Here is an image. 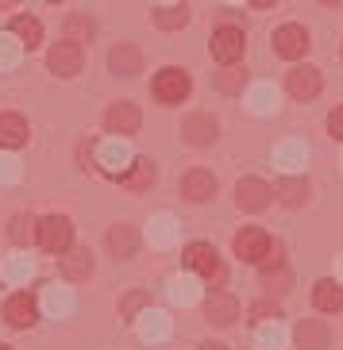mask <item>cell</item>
Returning <instances> with one entry per match:
<instances>
[{
    "label": "cell",
    "mask_w": 343,
    "mask_h": 350,
    "mask_svg": "<svg viewBox=\"0 0 343 350\" xmlns=\"http://www.w3.org/2000/svg\"><path fill=\"white\" fill-rule=\"evenodd\" d=\"M12 35H20L27 51L42 42V27H39V20H31V16H16V20H12Z\"/></svg>",
    "instance_id": "cell-25"
},
{
    "label": "cell",
    "mask_w": 343,
    "mask_h": 350,
    "mask_svg": "<svg viewBox=\"0 0 343 350\" xmlns=\"http://www.w3.org/2000/svg\"><path fill=\"white\" fill-rule=\"evenodd\" d=\"M328 131H332L335 139H343V104H340V108H335L332 116H328Z\"/></svg>",
    "instance_id": "cell-28"
},
{
    "label": "cell",
    "mask_w": 343,
    "mask_h": 350,
    "mask_svg": "<svg viewBox=\"0 0 343 350\" xmlns=\"http://www.w3.org/2000/svg\"><path fill=\"white\" fill-rule=\"evenodd\" d=\"M181 135H186V143H193V146H208L216 139V120L208 112H193L186 124H181Z\"/></svg>",
    "instance_id": "cell-15"
},
{
    "label": "cell",
    "mask_w": 343,
    "mask_h": 350,
    "mask_svg": "<svg viewBox=\"0 0 343 350\" xmlns=\"http://www.w3.org/2000/svg\"><path fill=\"white\" fill-rule=\"evenodd\" d=\"M212 193H216V177L208 174V170H189V174L181 177V196H186V200H193V204L208 200Z\"/></svg>",
    "instance_id": "cell-14"
},
{
    "label": "cell",
    "mask_w": 343,
    "mask_h": 350,
    "mask_svg": "<svg viewBox=\"0 0 343 350\" xmlns=\"http://www.w3.org/2000/svg\"><path fill=\"white\" fill-rule=\"evenodd\" d=\"M270 235L262 231V227H243L240 235H236V254L243 258V262H255V266H262L266 262V254H270Z\"/></svg>",
    "instance_id": "cell-5"
},
{
    "label": "cell",
    "mask_w": 343,
    "mask_h": 350,
    "mask_svg": "<svg viewBox=\"0 0 343 350\" xmlns=\"http://www.w3.org/2000/svg\"><path fill=\"white\" fill-rule=\"evenodd\" d=\"M155 23L162 27V31H181L189 23V8L186 4H170V8H158L155 12Z\"/></svg>",
    "instance_id": "cell-24"
},
{
    "label": "cell",
    "mask_w": 343,
    "mask_h": 350,
    "mask_svg": "<svg viewBox=\"0 0 343 350\" xmlns=\"http://www.w3.org/2000/svg\"><path fill=\"white\" fill-rule=\"evenodd\" d=\"M270 185L266 181H259V177H243L240 185H236V200H240V208H247V212H262V208L270 204Z\"/></svg>",
    "instance_id": "cell-10"
},
{
    "label": "cell",
    "mask_w": 343,
    "mask_h": 350,
    "mask_svg": "<svg viewBox=\"0 0 343 350\" xmlns=\"http://www.w3.org/2000/svg\"><path fill=\"white\" fill-rule=\"evenodd\" d=\"M205 316L208 323H216V327H228L231 319L240 316V300L231 297V293H224V288H212L205 300Z\"/></svg>",
    "instance_id": "cell-8"
},
{
    "label": "cell",
    "mask_w": 343,
    "mask_h": 350,
    "mask_svg": "<svg viewBox=\"0 0 343 350\" xmlns=\"http://www.w3.org/2000/svg\"><path fill=\"white\" fill-rule=\"evenodd\" d=\"M27 143V120H23L20 112H4L0 116V146H8V150H16V146Z\"/></svg>",
    "instance_id": "cell-19"
},
{
    "label": "cell",
    "mask_w": 343,
    "mask_h": 350,
    "mask_svg": "<svg viewBox=\"0 0 343 350\" xmlns=\"http://www.w3.org/2000/svg\"><path fill=\"white\" fill-rule=\"evenodd\" d=\"M39 247L51 250V254H70V247H73V224L66 216L39 219Z\"/></svg>",
    "instance_id": "cell-1"
},
{
    "label": "cell",
    "mask_w": 343,
    "mask_h": 350,
    "mask_svg": "<svg viewBox=\"0 0 343 350\" xmlns=\"http://www.w3.org/2000/svg\"><path fill=\"white\" fill-rule=\"evenodd\" d=\"M274 196H278L281 204L297 208V204H305V196H309V181H305V177H281L278 185H274Z\"/></svg>",
    "instance_id": "cell-21"
},
{
    "label": "cell",
    "mask_w": 343,
    "mask_h": 350,
    "mask_svg": "<svg viewBox=\"0 0 343 350\" xmlns=\"http://www.w3.org/2000/svg\"><path fill=\"white\" fill-rule=\"evenodd\" d=\"M216 89L220 93H240L243 89V73L236 70V66H224V70L216 73Z\"/></svg>",
    "instance_id": "cell-27"
},
{
    "label": "cell",
    "mask_w": 343,
    "mask_h": 350,
    "mask_svg": "<svg viewBox=\"0 0 343 350\" xmlns=\"http://www.w3.org/2000/svg\"><path fill=\"white\" fill-rule=\"evenodd\" d=\"M312 304L320 312H343V285L332 278H324L312 285Z\"/></svg>",
    "instance_id": "cell-18"
},
{
    "label": "cell",
    "mask_w": 343,
    "mask_h": 350,
    "mask_svg": "<svg viewBox=\"0 0 343 350\" xmlns=\"http://www.w3.org/2000/svg\"><path fill=\"white\" fill-rule=\"evenodd\" d=\"M293 339H297V347H301V350H328L332 331H328L324 319H301L297 331H293Z\"/></svg>",
    "instance_id": "cell-12"
},
{
    "label": "cell",
    "mask_w": 343,
    "mask_h": 350,
    "mask_svg": "<svg viewBox=\"0 0 343 350\" xmlns=\"http://www.w3.org/2000/svg\"><path fill=\"white\" fill-rule=\"evenodd\" d=\"M186 266L193 269V273H201L205 281H212V285L224 281V262H220V254L208 247V243H189L186 247Z\"/></svg>",
    "instance_id": "cell-2"
},
{
    "label": "cell",
    "mask_w": 343,
    "mask_h": 350,
    "mask_svg": "<svg viewBox=\"0 0 343 350\" xmlns=\"http://www.w3.org/2000/svg\"><path fill=\"white\" fill-rule=\"evenodd\" d=\"M155 177H158L155 162H151V158H136V162H131V170H127V174L120 177V185L131 189V193H143V189L155 185Z\"/></svg>",
    "instance_id": "cell-17"
},
{
    "label": "cell",
    "mask_w": 343,
    "mask_h": 350,
    "mask_svg": "<svg viewBox=\"0 0 343 350\" xmlns=\"http://www.w3.org/2000/svg\"><path fill=\"white\" fill-rule=\"evenodd\" d=\"M278 342H281L278 327H274V331H262V347H278Z\"/></svg>",
    "instance_id": "cell-29"
},
{
    "label": "cell",
    "mask_w": 343,
    "mask_h": 350,
    "mask_svg": "<svg viewBox=\"0 0 343 350\" xmlns=\"http://www.w3.org/2000/svg\"><path fill=\"white\" fill-rule=\"evenodd\" d=\"M0 350H12V347H0Z\"/></svg>",
    "instance_id": "cell-31"
},
{
    "label": "cell",
    "mask_w": 343,
    "mask_h": 350,
    "mask_svg": "<svg viewBox=\"0 0 343 350\" xmlns=\"http://www.w3.org/2000/svg\"><path fill=\"white\" fill-rule=\"evenodd\" d=\"M320 70H312V66H297V70H290V81H285V89H290V96H297V100H312V96L320 93Z\"/></svg>",
    "instance_id": "cell-13"
},
{
    "label": "cell",
    "mask_w": 343,
    "mask_h": 350,
    "mask_svg": "<svg viewBox=\"0 0 343 350\" xmlns=\"http://www.w3.org/2000/svg\"><path fill=\"white\" fill-rule=\"evenodd\" d=\"M139 124H143V116H139V108L131 100H116L108 112H104V127L112 135H136Z\"/></svg>",
    "instance_id": "cell-7"
},
{
    "label": "cell",
    "mask_w": 343,
    "mask_h": 350,
    "mask_svg": "<svg viewBox=\"0 0 343 350\" xmlns=\"http://www.w3.org/2000/svg\"><path fill=\"white\" fill-rule=\"evenodd\" d=\"M108 66H112V73H120V77H136V73L143 70V54H139V46H131V42H120V46H112V54H108Z\"/></svg>",
    "instance_id": "cell-16"
},
{
    "label": "cell",
    "mask_w": 343,
    "mask_h": 350,
    "mask_svg": "<svg viewBox=\"0 0 343 350\" xmlns=\"http://www.w3.org/2000/svg\"><path fill=\"white\" fill-rule=\"evenodd\" d=\"M4 319H8L12 327H31L35 319H39V304H35L31 293H16V297H8V304H4Z\"/></svg>",
    "instance_id": "cell-11"
},
{
    "label": "cell",
    "mask_w": 343,
    "mask_h": 350,
    "mask_svg": "<svg viewBox=\"0 0 343 350\" xmlns=\"http://www.w3.org/2000/svg\"><path fill=\"white\" fill-rule=\"evenodd\" d=\"M243 27H231V23H224V27H216L212 31V58H216L220 66H236L243 58Z\"/></svg>",
    "instance_id": "cell-4"
},
{
    "label": "cell",
    "mask_w": 343,
    "mask_h": 350,
    "mask_svg": "<svg viewBox=\"0 0 343 350\" xmlns=\"http://www.w3.org/2000/svg\"><path fill=\"white\" fill-rule=\"evenodd\" d=\"M93 31H97L93 20H89V16H81V12H73L70 20H66V39L77 42V46H81V39H85V42L93 39Z\"/></svg>",
    "instance_id": "cell-26"
},
{
    "label": "cell",
    "mask_w": 343,
    "mask_h": 350,
    "mask_svg": "<svg viewBox=\"0 0 343 350\" xmlns=\"http://www.w3.org/2000/svg\"><path fill=\"white\" fill-rule=\"evenodd\" d=\"M139 247V235L131 224H116L112 231H108V250H112L116 258H131Z\"/></svg>",
    "instance_id": "cell-20"
},
{
    "label": "cell",
    "mask_w": 343,
    "mask_h": 350,
    "mask_svg": "<svg viewBox=\"0 0 343 350\" xmlns=\"http://www.w3.org/2000/svg\"><path fill=\"white\" fill-rule=\"evenodd\" d=\"M62 273L70 281L89 278V273H93V254H89V250H70V254L62 258Z\"/></svg>",
    "instance_id": "cell-23"
},
{
    "label": "cell",
    "mask_w": 343,
    "mask_h": 350,
    "mask_svg": "<svg viewBox=\"0 0 343 350\" xmlns=\"http://www.w3.org/2000/svg\"><path fill=\"white\" fill-rule=\"evenodd\" d=\"M8 239L16 243V247H31V243H39V219L35 216H12Z\"/></svg>",
    "instance_id": "cell-22"
},
{
    "label": "cell",
    "mask_w": 343,
    "mask_h": 350,
    "mask_svg": "<svg viewBox=\"0 0 343 350\" xmlns=\"http://www.w3.org/2000/svg\"><path fill=\"white\" fill-rule=\"evenodd\" d=\"M151 93H155L162 104H181V100L189 96V73H186V70H177V66L158 70L155 85H151Z\"/></svg>",
    "instance_id": "cell-3"
},
{
    "label": "cell",
    "mask_w": 343,
    "mask_h": 350,
    "mask_svg": "<svg viewBox=\"0 0 343 350\" xmlns=\"http://www.w3.org/2000/svg\"><path fill=\"white\" fill-rule=\"evenodd\" d=\"M81 62H85V54L77 42L62 39V42H54L51 54H47V66H51L58 77H73V73H81Z\"/></svg>",
    "instance_id": "cell-6"
},
{
    "label": "cell",
    "mask_w": 343,
    "mask_h": 350,
    "mask_svg": "<svg viewBox=\"0 0 343 350\" xmlns=\"http://www.w3.org/2000/svg\"><path fill=\"white\" fill-rule=\"evenodd\" d=\"M274 51H278L281 58H301V54L309 51V31H305L301 23L278 27V31H274Z\"/></svg>",
    "instance_id": "cell-9"
},
{
    "label": "cell",
    "mask_w": 343,
    "mask_h": 350,
    "mask_svg": "<svg viewBox=\"0 0 343 350\" xmlns=\"http://www.w3.org/2000/svg\"><path fill=\"white\" fill-rule=\"evenodd\" d=\"M205 350H224V347H216V342H208V347Z\"/></svg>",
    "instance_id": "cell-30"
}]
</instances>
